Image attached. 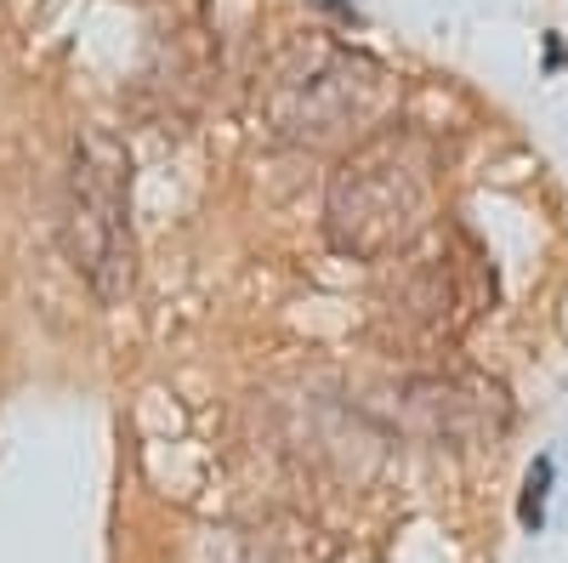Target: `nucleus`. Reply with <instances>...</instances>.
Masks as SVG:
<instances>
[{
    "label": "nucleus",
    "instance_id": "obj_1",
    "mask_svg": "<svg viewBox=\"0 0 568 563\" xmlns=\"http://www.w3.org/2000/svg\"><path fill=\"white\" fill-rule=\"evenodd\" d=\"M438 211V160L415 131L387 125L336 165L324 194L329 245L347 257H393L415 245Z\"/></svg>",
    "mask_w": 568,
    "mask_h": 563
},
{
    "label": "nucleus",
    "instance_id": "obj_2",
    "mask_svg": "<svg viewBox=\"0 0 568 563\" xmlns=\"http://www.w3.org/2000/svg\"><path fill=\"white\" fill-rule=\"evenodd\" d=\"M393 74L347 46L307 34L262 80V120L284 143H324L347 125H364L387 109Z\"/></svg>",
    "mask_w": 568,
    "mask_h": 563
},
{
    "label": "nucleus",
    "instance_id": "obj_3",
    "mask_svg": "<svg viewBox=\"0 0 568 563\" xmlns=\"http://www.w3.org/2000/svg\"><path fill=\"white\" fill-rule=\"evenodd\" d=\"M69 257L91 279L103 302H125L136 279V245H131V211H125V149L109 131H85L74 143L69 171Z\"/></svg>",
    "mask_w": 568,
    "mask_h": 563
},
{
    "label": "nucleus",
    "instance_id": "obj_4",
    "mask_svg": "<svg viewBox=\"0 0 568 563\" xmlns=\"http://www.w3.org/2000/svg\"><path fill=\"white\" fill-rule=\"evenodd\" d=\"M551 473H557V461H551V455H540V461L529 466V479H524V506H517V519H524V530H540V524H546Z\"/></svg>",
    "mask_w": 568,
    "mask_h": 563
}]
</instances>
